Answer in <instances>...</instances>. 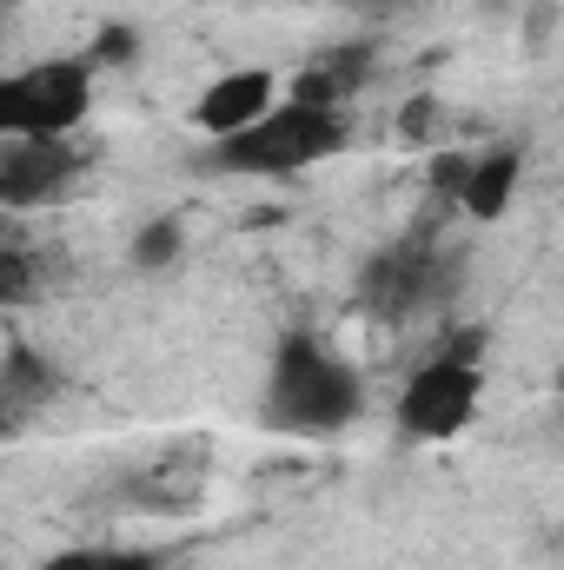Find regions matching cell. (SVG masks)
<instances>
[{"label": "cell", "instance_id": "obj_1", "mask_svg": "<svg viewBox=\"0 0 564 570\" xmlns=\"http://www.w3.org/2000/svg\"><path fill=\"white\" fill-rule=\"evenodd\" d=\"M366 412V379L359 365L319 338V332H285L266 365V392H260V419L280 438H339L359 425Z\"/></svg>", "mask_w": 564, "mask_h": 570}, {"label": "cell", "instance_id": "obj_2", "mask_svg": "<svg viewBox=\"0 0 564 570\" xmlns=\"http://www.w3.org/2000/svg\"><path fill=\"white\" fill-rule=\"evenodd\" d=\"M352 146L346 107H319V100H273L253 127L226 134L206 146V166L226 179H292L312 173L325 159H339Z\"/></svg>", "mask_w": 564, "mask_h": 570}, {"label": "cell", "instance_id": "obj_3", "mask_svg": "<svg viewBox=\"0 0 564 570\" xmlns=\"http://www.w3.org/2000/svg\"><path fill=\"white\" fill-rule=\"evenodd\" d=\"M458 279H465V259L451 253V239H438L431 226H419V233H406V239H392V246H379L366 259L352 298L379 325H412L425 312H438L458 292Z\"/></svg>", "mask_w": 564, "mask_h": 570}, {"label": "cell", "instance_id": "obj_4", "mask_svg": "<svg viewBox=\"0 0 564 570\" xmlns=\"http://www.w3.org/2000/svg\"><path fill=\"white\" fill-rule=\"evenodd\" d=\"M478 338H485V332H458L445 352H431L419 372L406 379L392 419H399V431H406L412 444H445V438L471 431L478 405H485V365H478L485 345H478Z\"/></svg>", "mask_w": 564, "mask_h": 570}, {"label": "cell", "instance_id": "obj_5", "mask_svg": "<svg viewBox=\"0 0 564 570\" xmlns=\"http://www.w3.org/2000/svg\"><path fill=\"white\" fill-rule=\"evenodd\" d=\"M87 107H94L87 53H60V60L0 73V140H74Z\"/></svg>", "mask_w": 564, "mask_h": 570}, {"label": "cell", "instance_id": "obj_6", "mask_svg": "<svg viewBox=\"0 0 564 570\" xmlns=\"http://www.w3.org/2000/svg\"><path fill=\"white\" fill-rule=\"evenodd\" d=\"M80 153L74 140H0V213L47 206L74 186Z\"/></svg>", "mask_w": 564, "mask_h": 570}, {"label": "cell", "instance_id": "obj_7", "mask_svg": "<svg viewBox=\"0 0 564 570\" xmlns=\"http://www.w3.org/2000/svg\"><path fill=\"white\" fill-rule=\"evenodd\" d=\"M273 100H280L273 73H266V67H240V73H220V80L193 100V127H200L206 140H226V134L253 127Z\"/></svg>", "mask_w": 564, "mask_h": 570}, {"label": "cell", "instance_id": "obj_8", "mask_svg": "<svg viewBox=\"0 0 564 570\" xmlns=\"http://www.w3.org/2000/svg\"><path fill=\"white\" fill-rule=\"evenodd\" d=\"M518 179H525V146H492V153H471V166H465V179H458L451 206H458L465 219L492 226V219H505V213H512Z\"/></svg>", "mask_w": 564, "mask_h": 570}, {"label": "cell", "instance_id": "obj_9", "mask_svg": "<svg viewBox=\"0 0 564 570\" xmlns=\"http://www.w3.org/2000/svg\"><path fill=\"white\" fill-rule=\"evenodd\" d=\"M60 399V365L47 358V352H33V345H13L7 358H0V405L27 425L33 412H47Z\"/></svg>", "mask_w": 564, "mask_h": 570}, {"label": "cell", "instance_id": "obj_10", "mask_svg": "<svg viewBox=\"0 0 564 570\" xmlns=\"http://www.w3.org/2000/svg\"><path fill=\"white\" fill-rule=\"evenodd\" d=\"M372 67H379V53L359 40V47H332V53H319L312 67H305V80H299V94L292 100H319V107H339L346 94H359L366 80H372Z\"/></svg>", "mask_w": 564, "mask_h": 570}, {"label": "cell", "instance_id": "obj_11", "mask_svg": "<svg viewBox=\"0 0 564 570\" xmlns=\"http://www.w3.org/2000/svg\"><path fill=\"white\" fill-rule=\"evenodd\" d=\"M179 253H186L179 219H153V226H140V239H134V266H140V273H166Z\"/></svg>", "mask_w": 564, "mask_h": 570}, {"label": "cell", "instance_id": "obj_12", "mask_svg": "<svg viewBox=\"0 0 564 570\" xmlns=\"http://www.w3.org/2000/svg\"><path fill=\"white\" fill-rule=\"evenodd\" d=\"M33 570H159L153 551H54Z\"/></svg>", "mask_w": 564, "mask_h": 570}, {"label": "cell", "instance_id": "obj_13", "mask_svg": "<svg viewBox=\"0 0 564 570\" xmlns=\"http://www.w3.org/2000/svg\"><path fill=\"white\" fill-rule=\"evenodd\" d=\"M20 298H33V259L13 253V246H0V312L20 305Z\"/></svg>", "mask_w": 564, "mask_h": 570}, {"label": "cell", "instance_id": "obj_14", "mask_svg": "<svg viewBox=\"0 0 564 570\" xmlns=\"http://www.w3.org/2000/svg\"><path fill=\"white\" fill-rule=\"evenodd\" d=\"M465 166H471V153H438V159H431V186L451 199V193H458V179H465Z\"/></svg>", "mask_w": 564, "mask_h": 570}, {"label": "cell", "instance_id": "obj_15", "mask_svg": "<svg viewBox=\"0 0 564 570\" xmlns=\"http://www.w3.org/2000/svg\"><path fill=\"white\" fill-rule=\"evenodd\" d=\"M346 7H359V13H379V7H392V0H346Z\"/></svg>", "mask_w": 564, "mask_h": 570}, {"label": "cell", "instance_id": "obj_16", "mask_svg": "<svg viewBox=\"0 0 564 570\" xmlns=\"http://www.w3.org/2000/svg\"><path fill=\"white\" fill-rule=\"evenodd\" d=\"M0 570H7V564H0Z\"/></svg>", "mask_w": 564, "mask_h": 570}]
</instances>
